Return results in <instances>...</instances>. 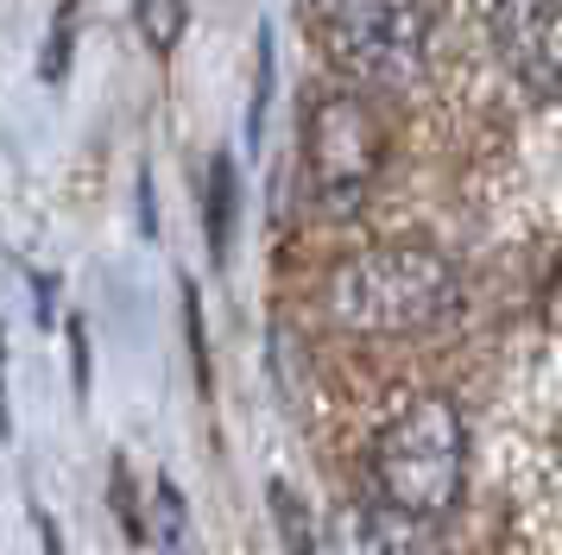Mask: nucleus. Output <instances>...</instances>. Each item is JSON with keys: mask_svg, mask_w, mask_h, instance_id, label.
Here are the masks:
<instances>
[{"mask_svg": "<svg viewBox=\"0 0 562 555\" xmlns=\"http://www.w3.org/2000/svg\"><path fill=\"white\" fill-rule=\"evenodd\" d=\"M323 309L348 335H430L461 309V278L436 247H367L329 272Z\"/></svg>", "mask_w": 562, "mask_h": 555, "instance_id": "1", "label": "nucleus"}, {"mask_svg": "<svg viewBox=\"0 0 562 555\" xmlns=\"http://www.w3.org/2000/svg\"><path fill=\"white\" fill-rule=\"evenodd\" d=\"M367 479H373V499H385L392 511L442 524L461 505V479H468V423H461V410L449 398L405 404L373 435Z\"/></svg>", "mask_w": 562, "mask_h": 555, "instance_id": "2", "label": "nucleus"}, {"mask_svg": "<svg viewBox=\"0 0 562 555\" xmlns=\"http://www.w3.org/2000/svg\"><path fill=\"white\" fill-rule=\"evenodd\" d=\"M385 165V126L373 114V101L360 89H323L304 114V183L310 202L329 215V222H348L367 208L373 183H380Z\"/></svg>", "mask_w": 562, "mask_h": 555, "instance_id": "3", "label": "nucleus"}, {"mask_svg": "<svg viewBox=\"0 0 562 555\" xmlns=\"http://www.w3.org/2000/svg\"><path fill=\"white\" fill-rule=\"evenodd\" d=\"M329 25H335V57L360 82H411L430 57L436 0H341Z\"/></svg>", "mask_w": 562, "mask_h": 555, "instance_id": "4", "label": "nucleus"}, {"mask_svg": "<svg viewBox=\"0 0 562 555\" xmlns=\"http://www.w3.org/2000/svg\"><path fill=\"white\" fill-rule=\"evenodd\" d=\"M486 38L531 101H562V0H493Z\"/></svg>", "mask_w": 562, "mask_h": 555, "instance_id": "5", "label": "nucleus"}, {"mask_svg": "<svg viewBox=\"0 0 562 555\" xmlns=\"http://www.w3.org/2000/svg\"><path fill=\"white\" fill-rule=\"evenodd\" d=\"M430 530L436 524L405 518V511H392L385 499H367V505H348L335 518V543H341V555H442Z\"/></svg>", "mask_w": 562, "mask_h": 555, "instance_id": "6", "label": "nucleus"}, {"mask_svg": "<svg viewBox=\"0 0 562 555\" xmlns=\"http://www.w3.org/2000/svg\"><path fill=\"white\" fill-rule=\"evenodd\" d=\"M133 25L153 57H171L190 32V0H133Z\"/></svg>", "mask_w": 562, "mask_h": 555, "instance_id": "7", "label": "nucleus"}, {"mask_svg": "<svg viewBox=\"0 0 562 555\" xmlns=\"http://www.w3.org/2000/svg\"><path fill=\"white\" fill-rule=\"evenodd\" d=\"M228 227H234V158L215 151L209 158V252H215V265L228 259Z\"/></svg>", "mask_w": 562, "mask_h": 555, "instance_id": "8", "label": "nucleus"}, {"mask_svg": "<svg viewBox=\"0 0 562 555\" xmlns=\"http://www.w3.org/2000/svg\"><path fill=\"white\" fill-rule=\"evenodd\" d=\"M266 505H272V524H279L284 555H316V530H310V511H304V499H297L284 479H272V486H266Z\"/></svg>", "mask_w": 562, "mask_h": 555, "instance_id": "9", "label": "nucleus"}, {"mask_svg": "<svg viewBox=\"0 0 562 555\" xmlns=\"http://www.w3.org/2000/svg\"><path fill=\"white\" fill-rule=\"evenodd\" d=\"M183 530H190L183 492L171 486V479H158V536H165V555H190V543H183Z\"/></svg>", "mask_w": 562, "mask_h": 555, "instance_id": "10", "label": "nucleus"}, {"mask_svg": "<svg viewBox=\"0 0 562 555\" xmlns=\"http://www.w3.org/2000/svg\"><path fill=\"white\" fill-rule=\"evenodd\" d=\"M114 505H121V524H127V536L133 543H146V518L133 511V492H127V461L114 454Z\"/></svg>", "mask_w": 562, "mask_h": 555, "instance_id": "11", "label": "nucleus"}, {"mask_svg": "<svg viewBox=\"0 0 562 555\" xmlns=\"http://www.w3.org/2000/svg\"><path fill=\"white\" fill-rule=\"evenodd\" d=\"M70 348H77V392H89V348H82V328L70 322Z\"/></svg>", "mask_w": 562, "mask_h": 555, "instance_id": "12", "label": "nucleus"}, {"mask_svg": "<svg viewBox=\"0 0 562 555\" xmlns=\"http://www.w3.org/2000/svg\"><path fill=\"white\" fill-rule=\"evenodd\" d=\"M304 7H316V13H335V7H341V0H304Z\"/></svg>", "mask_w": 562, "mask_h": 555, "instance_id": "13", "label": "nucleus"}]
</instances>
